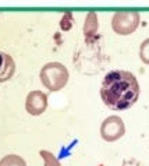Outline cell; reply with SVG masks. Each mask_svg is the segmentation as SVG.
Wrapping results in <instances>:
<instances>
[{
	"mask_svg": "<svg viewBox=\"0 0 149 166\" xmlns=\"http://www.w3.org/2000/svg\"><path fill=\"white\" fill-rule=\"evenodd\" d=\"M60 27H62L64 31H68V29L73 27V17H71L70 13H67V14L63 17L62 22H60Z\"/></svg>",
	"mask_w": 149,
	"mask_h": 166,
	"instance_id": "10",
	"label": "cell"
},
{
	"mask_svg": "<svg viewBox=\"0 0 149 166\" xmlns=\"http://www.w3.org/2000/svg\"><path fill=\"white\" fill-rule=\"evenodd\" d=\"M125 134V126L121 117L119 116H109L107 119L103 120L100 126V135L105 141L113 142V141L120 140Z\"/></svg>",
	"mask_w": 149,
	"mask_h": 166,
	"instance_id": "4",
	"label": "cell"
},
{
	"mask_svg": "<svg viewBox=\"0 0 149 166\" xmlns=\"http://www.w3.org/2000/svg\"><path fill=\"white\" fill-rule=\"evenodd\" d=\"M45 155V158H46V161H47V165L49 166H60V163L56 161L55 158H53V155H50V154H47V152H43Z\"/></svg>",
	"mask_w": 149,
	"mask_h": 166,
	"instance_id": "11",
	"label": "cell"
},
{
	"mask_svg": "<svg viewBox=\"0 0 149 166\" xmlns=\"http://www.w3.org/2000/svg\"><path fill=\"white\" fill-rule=\"evenodd\" d=\"M98 29V18H96V14L95 13H89L87 17V21H85V27L84 31L87 35H91V34H95Z\"/></svg>",
	"mask_w": 149,
	"mask_h": 166,
	"instance_id": "7",
	"label": "cell"
},
{
	"mask_svg": "<svg viewBox=\"0 0 149 166\" xmlns=\"http://www.w3.org/2000/svg\"><path fill=\"white\" fill-rule=\"evenodd\" d=\"M139 91V84L132 73L114 70L107 73L103 78L100 96L107 108L124 110L138 101Z\"/></svg>",
	"mask_w": 149,
	"mask_h": 166,
	"instance_id": "1",
	"label": "cell"
},
{
	"mask_svg": "<svg viewBox=\"0 0 149 166\" xmlns=\"http://www.w3.org/2000/svg\"><path fill=\"white\" fill-rule=\"evenodd\" d=\"M139 25L138 11H117L112 18V28L119 35H130Z\"/></svg>",
	"mask_w": 149,
	"mask_h": 166,
	"instance_id": "3",
	"label": "cell"
},
{
	"mask_svg": "<svg viewBox=\"0 0 149 166\" xmlns=\"http://www.w3.org/2000/svg\"><path fill=\"white\" fill-rule=\"evenodd\" d=\"M46 106H47V98L40 91H32L27 96L25 108L31 115H33V116L42 115L46 110Z\"/></svg>",
	"mask_w": 149,
	"mask_h": 166,
	"instance_id": "5",
	"label": "cell"
},
{
	"mask_svg": "<svg viewBox=\"0 0 149 166\" xmlns=\"http://www.w3.org/2000/svg\"><path fill=\"white\" fill-rule=\"evenodd\" d=\"M0 166H25V162L21 158H18V156L10 155V156H6L0 162Z\"/></svg>",
	"mask_w": 149,
	"mask_h": 166,
	"instance_id": "8",
	"label": "cell"
},
{
	"mask_svg": "<svg viewBox=\"0 0 149 166\" xmlns=\"http://www.w3.org/2000/svg\"><path fill=\"white\" fill-rule=\"evenodd\" d=\"M139 57L145 64H149V38L144 41L139 46Z\"/></svg>",
	"mask_w": 149,
	"mask_h": 166,
	"instance_id": "9",
	"label": "cell"
},
{
	"mask_svg": "<svg viewBox=\"0 0 149 166\" xmlns=\"http://www.w3.org/2000/svg\"><path fill=\"white\" fill-rule=\"evenodd\" d=\"M68 70L64 64L52 61L47 63L40 70V80L42 84L47 90L50 91H59L65 87V84L68 83Z\"/></svg>",
	"mask_w": 149,
	"mask_h": 166,
	"instance_id": "2",
	"label": "cell"
},
{
	"mask_svg": "<svg viewBox=\"0 0 149 166\" xmlns=\"http://www.w3.org/2000/svg\"><path fill=\"white\" fill-rule=\"evenodd\" d=\"M14 61L8 54L0 52V83L7 81L11 78L13 73H14Z\"/></svg>",
	"mask_w": 149,
	"mask_h": 166,
	"instance_id": "6",
	"label": "cell"
}]
</instances>
